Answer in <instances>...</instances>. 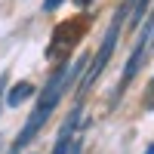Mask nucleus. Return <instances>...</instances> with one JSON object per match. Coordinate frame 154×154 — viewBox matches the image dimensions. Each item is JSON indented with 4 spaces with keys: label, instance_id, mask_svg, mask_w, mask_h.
I'll return each instance as SVG.
<instances>
[{
    "label": "nucleus",
    "instance_id": "nucleus-1",
    "mask_svg": "<svg viewBox=\"0 0 154 154\" xmlns=\"http://www.w3.org/2000/svg\"><path fill=\"white\" fill-rule=\"evenodd\" d=\"M86 65H89V56L83 53L80 59L74 62V65H65V68H59L56 74H53V80L46 83V89L40 93V99H37V105H34V111L28 114V120H25V126H22V133H19V139H16V145H12V154H16L22 145H28L31 139L40 133V126L49 120V114L56 111V105L62 102V96L71 89V83L80 77L83 71H86Z\"/></svg>",
    "mask_w": 154,
    "mask_h": 154
},
{
    "label": "nucleus",
    "instance_id": "nucleus-2",
    "mask_svg": "<svg viewBox=\"0 0 154 154\" xmlns=\"http://www.w3.org/2000/svg\"><path fill=\"white\" fill-rule=\"evenodd\" d=\"M123 19V12H117L114 16V22H111V28H108V34H105V40H102V46H99V53H96V59H89V68H86V77H83V83H80V96L86 93L89 86H93V80L105 71V65H108V59L114 56V43H117V34H120V22Z\"/></svg>",
    "mask_w": 154,
    "mask_h": 154
},
{
    "label": "nucleus",
    "instance_id": "nucleus-3",
    "mask_svg": "<svg viewBox=\"0 0 154 154\" xmlns=\"http://www.w3.org/2000/svg\"><path fill=\"white\" fill-rule=\"evenodd\" d=\"M31 96H34V83H28V80H22V83H16V86H12V93L6 96V102H9L12 108H16V105H22L25 99H31Z\"/></svg>",
    "mask_w": 154,
    "mask_h": 154
},
{
    "label": "nucleus",
    "instance_id": "nucleus-4",
    "mask_svg": "<svg viewBox=\"0 0 154 154\" xmlns=\"http://www.w3.org/2000/svg\"><path fill=\"white\" fill-rule=\"evenodd\" d=\"M59 3H62V0H43V12H53Z\"/></svg>",
    "mask_w": 154,
    "mask_h": 154
},
{
    "label": "nucleus",
    "instance_id": "nucleus-5",
    "mask_svg": "<svg viewBox=\"0 0 154 154\" xmlns=\"http://www.w3.org/2000/svg\"><path fill=\"white\" fill-rule=\"evenodd\" d=\"M3 93H6V74L0 77V99H3Z\"/></svg>",
    "mask_w": 154,
    "mask_h": 154
},
{
    "label": "nucleus",
    "instance_id": "nucleus-6",
    "mask_svg": "<svg viewBox=\"0 0 154 154\" xmlns=\"http://www.w3.org/2000/svg\"><path fill=\"white\" fill-rule=\"evenodd\" d=\"M77 3H80V6H86V3H89V0H77Z\"/></svg>",
    "mask_w": 154,
    "mask_h": 154
},
{
    "label": "nucleus",
    "instance_id": "nucleus-7",
    "mask_svg": "<svg viewBox=\"0 0 154 154\" xmlns=\"http://www.w3.org/2000/svg\"><path fill=\"white\" fill-rule=\"evenodd\" d=\"M145 154H154V145H151V148H148V151H145Z\"/></svg>",
    "mask_w": 154,
    "mask_h": 154
}]
</instances>
